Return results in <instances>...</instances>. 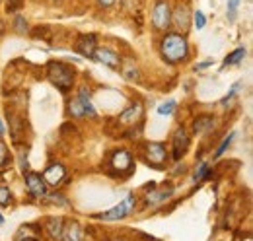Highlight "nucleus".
Here are the masks:
<instances>
[{"instance_id": "obj_33", "label": "nucleus", "mask_w": 253, "mask_h": 241, "mask_svg": "<svg viewBox=\"0 0 253 241\" xmlns=\"http://www.w3.org/2000/svg\"><path fill=\"white\" fill-rule=\"evenodd\" d=\"M6 132V128H4V120H2V117H0V136Z\"/></svg>"}, {"instance_id": "obj_5", "label": "nucleus", "mask_w": 253, "mask_h": 241, "mask_svg": "<svg viewBox=\"0 0 253 241\" xmlns=\"http://www.w3.org/2000/svg\"><path fill=\"white\" fill-rule=\"evenodd\" d=\"M152 26L158 31H168L171 28V6H169V0H156L154 2Z\"/></svg>"}, {"instance_id": "obj_17", "label": "nucleus", "mask_w": 253, "mask_h": 241, "mask_svg": "<svg viewBox=\"0 0 253 241\" xmlns=\"http://www.w3.org/2000/svg\"><path fill=\"white\" fill-rule=\"evenodd\" d=\"M92 91L88 90L86 86H82L80 90H78V95H76V99L82 103V107H84V113L88 115V117H95V107L92 105V95H90Z\"/></svg>"}, {"instance_id": "obj_4", "label": "nucleus", "mask_w": 253, "mask_h": 241, "mask_svg": "<svg viewBox=\"0 0 253 241\" xmlns=\"http://www.w3.org/2000/svg\"><path fill=\"white\" fill-rule=\"evenodd\" d=\"M142 156H144V161L150 167H154V169H164L166 163H168V148L162 142H148V144H144Z\"/></svg>"}, {"instance_id": "obj_27", "label": "nucleus", "mask_w": 253, "mask_h": 241, "mask_svg": "<svg viewBox=\"0 0 253 241\" xmlns=\"http://www.w3.org/2000/svg\"><path fill=\"white\" fill-rule=\"evenodd\" d=\"M232 138H234V132H230V134L224 138V142H222L220 146H218V150H216V154H214V158H220L222 154H224V150H226V148L232 144Z\"/></svg>"}, {"instance_id": "obj_1", "label": "nucleus", "mask_w": 253, "mask_h": 241, "mask_svg": "<svg viewBox=\"0 0 253 241\" xmlns=\"http://www.w3.org/2000/svg\"><path fill=\"white\" fill-rule=\"evenodd\" d=\"M160 53L166 62L179 64L189 57V41L183 33H166L160 41Z\"/></svg>"}, {"instance_id": "obj_19", "label": "nucleus", "mask_w": 253, "mask_h": 241, "mask_svg": "<svg viewBox=\"0 0 253 241\" xmlns=\"http://www.w3.org/2000/svg\"><path fill=\"white\" fill-rule=\"evenodd\" d=\"M121 72H123V76H125L126 80H136L138 78V70H136V64H134V60H125V62H121Z\"/></svg>"}, {"instance_id": "obj_22", "label": "nucleus", "mask_w": 253, "mask_h": 241, "mask_svg": "<svg viewBox=\"0 0 253 241\" xmlns=\"http://www.w3.org/2000/svg\"><path fill=\"white\" fill-rule=\"evenodd\" d=\"M68 111H70V115L72 117H86V113H84V107H82V103L74 97L70 103H68Z\"/></svg>"}, {"instance_id": "obj_15", "label": "nucleus", "mask_w": 253, "mask_h": 241, "mask_svg": "<svg viewBox=\"0 0 253 241\" xmlns=\"http://www.w3.org/2000/svg\"><path fill=\"white\" fill-rule=\"evenodd\" d=\"M84 240V232H82V226L76 222V220H70L66 222L63 228V240L61 241H82Z\"/></svg>"}, {"instance_id": "obj_14", "label": "nucleus", "mask_w": 253, "mask_h": 241, "mask_svg": "<svg viewBox=\"0 0 253 241\" xmlns=\"http://www.w3.org/2000/svg\"><path fill=\"white\" fill-rule=\"evenodd\" d=\"M173 187L171 185H168V189H156V185H152L150 187V193L146 195V204L148 206H156V204H162V202H166L171 195H173Z\"/></svg>"}, {"instance_id": "obj_32", "label": "nucleus", "mask_w": 253, "mask_h": 241, "mask_svg": "<svg viewBox=\"0 0 253 241\" xmlns=\"http://www.w3.org/2000/svg\"><path fill=\"white\" fill-rule=\"evenodd\" d=\"M211 64H212V60H211V59H207V60H203L201 64H197L195 68H197V70H203V68H209Z\"/></svg>"}, {"instance_id": "obj_23", "label": "nucleus", "mask_w": 253, "mask_h": 241, "mask_svg": "<svg viewBox=\"0 0 253 241\" xmlns=\"http://www.w3.org/2000/svg\"><path fill=\"white\" fill-rule=\"evenodd\" d=\"M12 202V193L6 185H0V206H10Z\"/></svg>"}, {"instance_id": "obj_6", "label": "nucleus", "mask_w": 253, "mask_h": 241, "mask_svg": "<svg viewBox=\"0 0 253 241\" xmlns=\"http://www.w3.org/2000/svg\"><path fill=\"white\" fill-rule=\"evenodd\" d=\"M134 206H136V197H134V195H128V197H126L123 202H119V204H117V206H113L111 210L97 214L95 218H99V220H105V222L123 220V218H126L130 212L134 210Z\"/></svg>"}, {"instance_id": "obj_16", "label": "nucleus", "mask_w": 253, "mask_h": 241, "mask_svg": "<svg viewBox=\"0 0 253 241\" xmlns=\"http://www.w3.org/2000/svg\"><path fill=\"white\" fill-rule=\"evenodd\" d=\"M63 228H64L63 218H49L47 224H45V232H47V236L53 241L63 240Z\"/></svg>"}, {"instance_id": "obj_21", "label": "nucleus", "mask_w": 253, "mask_h": 241, "mask_svg": "<svg viewBox=\"0 0 253 241\" xmlns=\"http://www.w3.org/2000/svg\"><path fill=\"white\" fill-rule=\"evenodd\" d=\"M175 107H177V101L175 99H168V101L158 105V115H171L175 111Z\"/></svg>"}, {"instance_id": "obj_20", "label": "nucleus", "mask_w": 253, "mask_h": 241, "mask_svg": "<svg viewBox=\"0 0 253 241\" xmlns=\"http://www.w3.org/2000/svg\"><path fill=\"white\" fill-rule=\"evenodd\" d=\"M246 47H240V49H236V51H232L226 59H224V66H232V64H240L244 57H246Z\"/></svg>"}, {"instance_id": "obj_28", "label": "nucleus", "mask_w": 253, "mask_h": 241, "mask_svg": "<svg viewBox=\"0 0 253 241\" xmlns=\"http://www.w3.org/2000/svg\"><path fill=\"white\" fill-rule=\"evenodd\" d=\"M14 28L18 33H26L28 30V22H26V18L24 16H16V24H14Z\"/></svg>"}, {"instance_id": "obj_2", "label": "nucleus", "mask_w": 253, "mask_h": 241, "mask_svg": "<svg viewBox=\"0 0 253 241\" xmlns=\"http://www.w3.org/2000/svg\"><path fill=\"white\" fill-rule=\"evenodd\" d=\"M47 78L51 80V84L61 90L63 93H68L74 86V78H76V70L61 60H51L47 64Z\"/></svg>"}, {"instance_id": "obj_31", "label": "nucleus", "mask_w": 253, "mask_h": 241, "mask_svg": "<svg viewBox=\"0 0 253 241\" xmlns=\"http://www.w3.org/2000/svg\"><path fill=\"white\" fill-rule=\"evenodd\" d=\"M115 2H117V0H97V4H99L101 8H111Z\"/></svg>"}, {"instance_id": "obj_35", "label": "nucleus", "mask_w": 253, "mask_h": 241, "mask_svg": "<svg viewBox=\"0 0 253 241\" xmlns=\"http://www.w3.org/2000/svg\"><path fill=\"white\" fill-rule=\"evenodd\" d=\"M2 224H4V216L0 214V226H2Z\"/></svg>"}, {"instance_id": "obj_8", "label": "nucleus", "mask_w": 253, "mask_h": 241, "mask_svg": "<svg viewBox=\"0 0 253 241\" xmlns=\"http://www.w3.org/2000/svg\"><path fill=\"white\" fill-rule=\"evenodd\" d=\"M189 134H187V130L183 128V126H177L175 128V132H173V136H171V144H173V160L175 161H179L187 150H189Z\"/></svg>"}, {"instance_id": "obj_24", "label": "nucleus", "mask_w": 253, "mask_h": 241, "mask_svg": "<svg viewBox=\"0 0 253 241\" xmlns=\"http://www.w3.org/2000/svg\"><path fill=\"white\" fill-rule=\"evenodd\" d=\"M209 175H211V171H209V163H205V161H203V163L199 165V169L195 171L193 179H195V181H201V179H207Z\"/></svg>"}, {"instance_id": "obj_34", "label": "nucleus", "mask_w": 253, "mask_h": 241, "mask_svg": "<svg viewBox=\"0 0 253 241\" xmlns=\"http://www.w3.org/2000/svg\"><path fill=\"white\" fill-rule=\"evenodd\" d=\"M111 241H128V240H125V238H115V240H111Z\"/></svg>"}, {"instance_id": "obj_7", "label": "nucleus", "mask_w": 253, "mask_h": 241, "mask_svg": "<svg viewBox=\"0 0 253 241\" xmlns=\"http://www.w3.org/2000/svg\"><path fill=\"white\" fill-rule=\"evenodd\" d=\"M191 18H193V14H191V8L187 2H179L171 10V26L175 28L177 33L185 35V31L191 28Z\"/></svg>"}, {"instance_id": "obj_30", "label": "nucleus", "mask_w": 253, "mask_h": 241, "mask_svg": "<svg viewBox=\"0 0 253 241\" xmlns=\"http://www.w3.org/2000/svg\"><path fill=\"white\" fill-rule=\"evenodd\" d=\"M240 86H242V84H236V86H234V88L230 90V93H228L226 97H222V99H220V105H226V103H228V101H230V99H232V97L236 95V91L240 90Z\"/></svg>"}, {"instance_id": "obj_36", "label": "nucleus", "mask_w": 253, "mask_h": 241, "mask_svg": "<svg viewBox=\"0 0 253 241\" xmlns=\"http://www.w3.org/2000/svg\"><path fill=\"white\" fill-rule=\"evenodd\" d=\"M8 2H20V0H8Z\"/></svg>"}, {"instance_id": "obj_9", "label": "nucleus", "mask_w": 253, "mask_h": 241, "mask_svg": "<svg viewBox=\"0 0 253 241\" xmlns=\"http://www.w3.org/2000/svg\"><path fill=\"white\" fill-rule=\"evenodd\" d=\"M97 49V37L94 33H82L78 35L76 43H74V51L86 59H92L94 57V51Z\"/></svg>"}, {"instance_id": "obj_25", "label": "nucleus", "mask_w": 253, "mask_h": 241, "mask_svg": "<svg viewBox=\"0 0 253 241\" xmlns=\"http://www.w3.org/2000/svg\"><path fill=\"white\" fill-rule=\"evenodd\" d=\"M193 24L197 26V30H203L205 26H207V20H205V14L201 12V10H197V12H193Z\"/></svg>"}, {"instance_id": "obj_3", "label": "nucleus", "mask_w": 253, "mask_h": 241, "mask_svg": "<svg viewBox=\"0 0 253 241\" xmlns=\"http://www.w3.org/2000/svg\"><path fill=\"white\" fill-rule=\"evenodd\" d=\"M107 167H109V173H115V175H128L134 167V160H132V154L128 150H115L109 154L107 158Z\"/></svg>"}, {"instance_id": "obj_18", "label": "nucleus", "mask_w": 253, "mask_h": 241, "mask_svg": "<svg viewBox=\"0 0 253 241\" xmlns=\"http://www.w3.org/2000/svg\"><path fill=\"white\" fill-rule=\"evenodd\" d=\"M214 126V117L212 115H199L193 120V132L195 134H203L207 130H211Z\"/></svg>"}, {"instance_id": "obj_29", "label": "nucleus", "mask_w": 253, "mask_h": 241, "mask_svg": "<svg viewBox=\"0 0 253 241\" xmlns=\"http://www.w3.org/2000/svg\"><path fill=\"white\" fill-rule=\"evenodd\" d=\"M238 6H240V0H228V18H230V20L236 18Z\"/></svg>"}, {"instance_id": "obj_26", "label": "nucleus", "mask_w": 253, "mask_h": 241, "mask_svg": "<svg viewBox=\"0 0 253 241\" xmlns=\"http://www.w3.org/2000/svg\"><path fill=\"white\" fill-rule=\"evenodd\" d=\"M8 161H10V154H8V148H6L4 140L0 138V167L8 165Z\"/></svg>"}, {"instance_id": "obj_13", "label": "nucleus", "mask_w": 253, "mask_h": 241, "mask_svg": "<svg viewBox=\"0 0 253 241\" xmlns=\"http://www.w3.org/2000/svg\"><path fill=\"white\" fill-rule=\"evenodd\" d=\"M64 175H66V169H64L63 163H51L45 171H43V181L51 187H59L63 183Z\"/></svg>"}, {"instance_id": "obj_12", "label": "nucleus", "mask_w": 253, "mask_h": 241, "mask_svg": "<svg viewBox=\"0 0 253 241\" xmlns=\"http://www.w3.org/2000/svg\"><path fill=\"white\" fill-rule=\"evenodd\" d=\"M92 59H95L97 62H101V64H105V66H109V68H119L121 62H123V59L119 57V53H115L109 47H97L94 51V57Z\"/></svg>"}, {"instance_id": "obj_11", "label": "nucleus", "mask_w": 253, "mask_h": 241, "mask_svg": "<svg viewBox=\"0 0 253 241\" xmlns=\"http://www.w3.org/2000/svg\"><path fill=\"white\" fill-rule=\"evenodd\" d=\"M142 115H144V109H142V103L140 101H134L126 107L125 111L119 115V122L125 124V126H134L138 122H142Z\"/></svg>"}, {"instance_id": "obj_10", "label": "nucleus", "mask_w": 253, "mask_h": 241, "mask_svg": "<svg viewBox=\"0 0 253 241\" xmlns=\"http://www.w3.org/2000/svg\"><path fill=\"white\" fill-rule=\"evenodd\" d=\"M24 175H26L28 193L32 195L33 199H43V197H47V183L43 181V177H41L39 173L28 171V173H24Z\"/></svg>"}]
</instances>
